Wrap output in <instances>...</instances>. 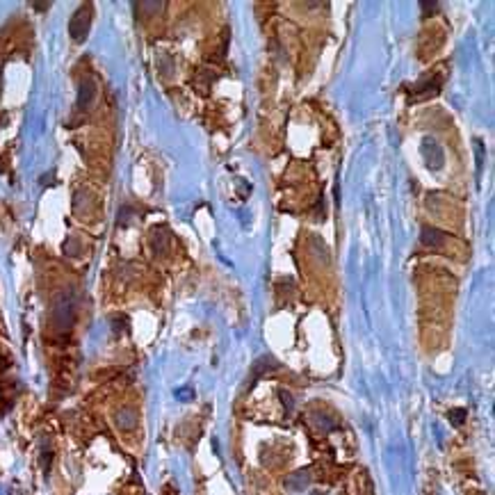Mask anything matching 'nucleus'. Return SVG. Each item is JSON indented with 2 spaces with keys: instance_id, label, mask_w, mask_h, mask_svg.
<instances>
[{
  "instance_id": "f257e3e1",
  "label": "nucleus",
  "mask_w": 495,
  "mask_h": 495,
  "mask_svg": "<svg viewBox=\"0 0 495 495\" xmlns=\"http://www.w3.org/2000/svg\"><path fill=\"white\" fill-rule=\"evenodd\" d=\"M89 23H91V12H89V5H85L71 18V37L76 42H83L89 32Z\"/></svg>"
},
{
  "instance_id": "f03ea898",
  "label": "nucleus",
  "mask_w": 495,
  "mask_h": 495,
  "mask_svg": "<svg viewBox=\"0 0 495 495\" xmlns=\"http://www.w3.org/2000/svg\"><path fill=\"white\" fill-rule=\"evenodd\" d=\"M443 233H438V230H434V228H424L422 230V242L424 244H429V247H441L443 244Z\"/></svg>"
},
{
  "instance_id": "7ed1b4c3",
  "label": "nucleus",
  "mask_w": 495,
  "mask_h": 495,
  "mask_svg": "<svg viewBox=\"0 0 495 495\" xmlns=\"http://www.w3.org/2000/svg\"><path fill=\"white\" fill-rule=\"evenodd\" d=\"M94 94H96V87L91 83H85L83 87H80V98H78V103H80V107H87L91 100H94Z\"/></svg>"
},
{
  "instance_id": "20e7f679",
  "label": "nucleus",
  "mask_w": 495,
  "mask_h": 495,
  "mask_svg": "<svg viewBox=\"0 0 495 495\" xmlns=\"http://www.w3.org/2000/svg\"><path fill=\"white\" fill-rule=\"evenodd\" d=\"M461 415H463V411H454L452 422H454V424H459V422H461Z\"/></svg>"
}]
</instances>
